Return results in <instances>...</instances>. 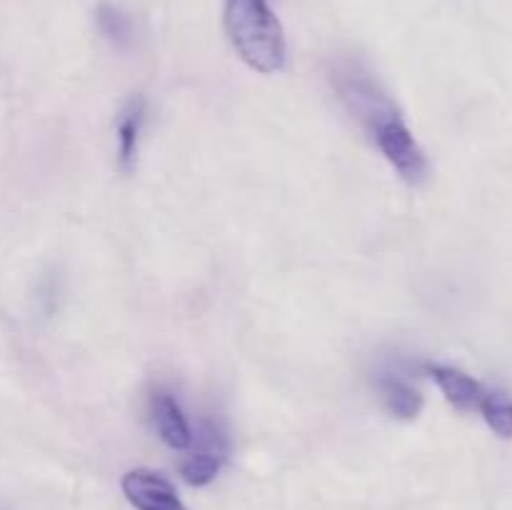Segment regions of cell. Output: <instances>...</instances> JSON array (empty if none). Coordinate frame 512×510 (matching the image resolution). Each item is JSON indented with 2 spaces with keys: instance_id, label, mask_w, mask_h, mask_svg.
Returning <instances> with one entry per match:
<instances>
[{
  "instance_id": "1",
  "label": "cell",
  "mask_w": 512,
  "mask_h": 510,
  "mask_svg": "<svg viewBox=\"0 0 512 510\" xmlns=\"http://www.w3.org/2000/svg\"><path fill=\"white\" fill-rule=\"evenodd\" d=\"M333 80L343 103L350 113L363 120L380 153L398 170L400 178L410 185L425 183L430 173L428 155L370 73H365L358 63H345L335 70Z\"/></svg>"
},
{
  "instance_id": "2",
  "label": "cell",
  "mask_w": 512,
  "mask_h": 510,
  "mask_svg": "<svg viewBox=\"0 0 512 510\" xmlns=\"http://www.w3.org/2000/svg\"><path fill=\"white\" fill-rule=\"evenodd\" d=\"M225 30L240 58L258 73H275L285 65V35L268 0H228Z\"/></svg>"
},
{
  "instance_id": "3",
  "label": "cell",
  "mask_w": 512,
  "mask_h": 510,
  "mask_svg": "<svg viewBox=\"0 0 512 510\" xmlns=\"http://www.w3.org/2000/svg\"><path fill=\"white\" fill-rule=\"evenodd\" d=\"M123 493L138 510H185L168 478L153 470H130L123 475Z\"/></svg>"
},
{
  "instance_id": "4",
  "label": "cell",
  "mask_w": 512,
  "mask_h": 510,
  "mask_svg": "<svg viewBox=\"0 0 512 510\" xmlns=\"http://www.w3.org/2000/svg\"><path fill=\"white\" fill-rule=\"evenodd\" d=\"M225 453H228L225 435L215 425H205L203 433L198 435L195 450L180 463V478L188 485H208L218 475Z\"/></svg>"
},
{
  "instance_id": "5",
  "label": "cell",
  "mask_w": 512,
  "mask_h": 510,
  "mask_svg": "<svg viewBox=\"0 0 512 510\" xmlns=\"http://www.w3.org/2000/svg\"><path fill=\"white\" fill-rule=\"evenodd\" d=\"M425 368L433 375V380L440 385V390H443V395L453 408L463 410V413L480 410L485 395H488L480 380L463 373V370L450 368V365H425Z\"/></svg>"
},
{
  "instance_id": "6",
  "label": "cell",
  "mask_w": 512,
  "mask_h": 510,
  "mask_svg": "<svg viewBox=\"0 0 512 510\" xmlns=\"http://www.w3.org/2000/svg\"><path fill=\"white\" fill-rule=\"evenodd\" d=\"M150 415L158 428V435L170 445L173 450H185L193 445V433H190L188 418L180 410L178 400L165 390H155L150 395Z\"/></svg>"
},
{
  "instance_id": "7",
  "label": "cell",
  "mask_w": 512,
  "mask_h": 510,
  "mask_svg": "<svg viewBox=\"0 0 512 510\" xmlns=\"http://www.w3.org/2000/svg\"><path fill=\"white\" fill-rule=\"evenodd\" d=\"M378 393L383 398L385 408L395 415V418L413 420L423 410V395L418 388L408 383V380L398 378V375H380L378 378Z\"/></svg>"
},
{
  "instance_id": "8",
  "label": "cell",
  "mask_w": 512,
  "mask_h": 510,
  "mask_svg": "<svg viewBox=\"0 0 512 510\" xmlns=\"http://www.w3.org/2000/svg\"><path fill=\"white\" fill-rule=\"evenodd\" d=\"M145 113H148V103L145 98H133L128 103V108L123 110L118 123V143H120V168L125 173H130L135 165V158H138V140L140 133H143Z\"/></svg>"
},
{
  "instance_id": "9",
  "label": "cell",
  "mask_w": 512,
  "mask_h": 510,
  "mask_svg": "<svg viewBox=\"0 0 512 510\" xmlns=\"http://www.w3.org/2000/svg\"><path fill=\"white\" fill-rule=\"evenodd\" d=\"M95 23H98V30L103 33V38L110 40L115 48H128L133 43V20L118 5L100 3L95 8Z\"/></svg>"
},
{
  "instance_id": "10",
  "label": "cell",
  "mask_w": 512,
  "mask_h": 510,
  "mask_svg": "<svg viewBox=\"0 0 512 510\" xmlns=\"http://www.w3.org/2000/svg\"><path fill=\"white\" fill-rule=\"evenodd\" d=\"M485 423L500 438H512V400L503 393H488L480 405Z\"/></svg>"
}]
</instances>
